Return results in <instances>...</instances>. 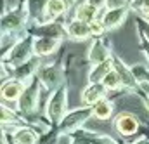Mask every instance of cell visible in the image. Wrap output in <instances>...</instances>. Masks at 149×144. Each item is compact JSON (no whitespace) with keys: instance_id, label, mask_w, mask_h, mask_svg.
Masks as SVG:
<instances>
[{"instance_id":"6da1fadb","label":"cell","mask_w":149,"mask_h":144,"mask_svg":"<svg viewBox=\"0 0 149 144\" xmlns=\"http://www.w3.org/2000/svg\"><path fill=\"white\" fill-rule=\"evenodd\" d=\"M42 94H43V87L38 78H35L31 83L26 85L21 99L17 101V111L21 116H24L26 122L38 116L40 106H42Z\"/></svg>"},{"instance_id":"7a4b0ae2","label":"cell","mask_w":149,"mask_h":144,"mask_svg":"<svg viewBox=\"0 0 149 144\" xmlns=\"http://www.w3.org/2000/svg\"><path fill=\"white\" fill-rule=\"evenodd\" d=\"M68 101H70V87L68 85H63L59 87L56 92H52L45 103V118L52 123V125H59L64 116L68 115Z\"/></svg>"},{"instance_id":"3957f363","label":"cell","mask_w":149,"mask_h":144,"mask_svg":"<svg viewBox=\"0 0 149 144\" xmlns=\"http://www.w3.org/2000/svg\"><path fill=\"white\" fill-rule=\"evenodd\" d=\"M33 43H35V36L28 35L23 36L5 56H2V64H5L7 68H10L12 71L19 66H23L24 63H28L30 59L35 57V50H33Z\"/></svg>"},{"instance_id":"277c9868","label":"cell","mask_w":149,"mask_h":144,"mask_svg":"<svg viewBox=\"0 0 149 144\" xmlns=\"http://www.w3.org/2000/svg\"><path fill=\"white\" fill-rule=\"evenodd\" d=\"M94 118V111L92 106H78L68 111V115L64 116V120L56 127L57 134H70L73 136L78 130H83L85 125Z\"/></svg>"},{"instance_id":"5b68a950","label":"cell","mask_w":149,"mask_h":144,"mask_svg":"<svg viewBox=\"0 0 149 144\" xmlns=\"http://www.w3.org/2000/svg\"><path fill=\"white\" fill-rule=\"evenodd\" d=\"M37 78L40 80L43 90H47L49 94H52V92H56L59 87L66 85V83H64L66 70H64L63 66H59V64H54V63H52V64H47V63H45V64L40 68Z\"/></svg>"},{"instance_id":"8992f818","label":"cell","mask_w":149,"mask_h":144,"mask_svg":"<svg viewBox=\"0 0 149 144\" xmlns=\"http://www.w3.org/2000/svg\"><path fill=\"white\" fill-rule=\"evenodd\" d=\"M141 129V118L130 111H121L113 118V130L121 136V139H130L134 137Z\"/></svg>"},{"instance_id":"52a82bcc","label":"cell","mask_w":149,"mask_h":144,"mask_svg":"<svg viewBox=\"0 0 149 144\" xmlns=\"http://www.w3.org/2000/svg\"><path fill=\"white\" fill-rule=\"evenodd\" d=\"M26 85L16 78H10L7 82L2 83V89H0V96H2V104L9 106V108L17 109V101L21 99L23 92H24Z\"/></svg>"},{"instance_id":"ba28073f","label":"cell","mask_w":149,"mask_h":144,"mask_svg":"<svg viewBox=\"0 0 149 144\" xmlns=\"http://www.w3.org/2000/svg\"><path fill=\"white\" fill-rule=\"evenodd\" d=\"M30 35L35 38H64L68 36L66 33V24H61L57 21L52 23H35L28 30Z\"/></svg>"},{"instance_id":"9c48e42d","label":"cell","mask_w":149,"mask_h":144,"mask_svg":"<svg viewBox=\"0 0 149 144\" xmlns=\"http://www.w3.org/2000/svg\"><path fill=\"white\" fill-rule=\"evenodd\" d=\"M71 9L68 0H45L43 2V10L37 23H52L57 21L61 16H64Z\"/></svg>"},{"instance_id":"30bf717a","label":"cell","mask_w":149,"mask_h":144,"mask_svg":"<svg viewBox=\"0 0 149 144\" xmlns=\"http://www.w3.org/2000/svg\"><path fill=\"white\" fill-rule=\"evenodd\" d=\"M45 64V61L42 59V57H33V59H30L28 63H24L23 66H19V68H16L14 71H12V78H16V80H19V82H23L24 85H28V83H31L35 78H37L38 71H40V68Z\"/></svg>"},{"instance_id":"8fae6325","label":"cell","mask_w":149,"mask_h":144,"mask_svg":"<svg viewBox=\"0 0 149 144\" xmlns=\"http://www.w3.org/2000/svg\"><path fill=\"white\" fill-rule=\"evenodd\" d=\"M128 12H130L128 7L104 9V10H102V16H101V21H102L106 31H114V30H118V28L128 19Z\"/></svg>"},{"instance_id":"7c38bea8","label":"cell","mask_w":149,"mask_h":144,"mask_svg":"<svg viewBox=\"0 0 149 144\" xmlns=\"http://www.w3.org/2000/svg\"><path fill=\"white\" fill-rule=\"evenodd\" d=\"M114 57L111 52V49L108 47V43L99 36V38H94V42L90 43L88 50H87V61L90 66L94 64H99V63H104L108 59Z\"/></svg>"},{"instance_id":"4fadbf2b","label":"cell","mask_w":149,"mask_h":144,"mask_svg":"<svg viewBox=\"0 0 149 144\" xmlns=\"http://www.w3.org/2000/svg\"><path fill=\"white\" fill-rule=\"evenodd\" d=\"M114 70L121 76L123 90H127V92H137L139 90V82H137V76H135L134 70L128 64H125L123 59H120L118 56H114Z\"/></svg>"},{"instance_id":"5bb4252c","label":"cell","mask_w":149,"mask_h":144,"mask_svg":"<svg viewBox=\"0 0 149 144\" xmlns=\"http://www.w3.org/2000/svg\"><path fill=\"white\" fill-rule=\"evenodd\" d=\"M108 94L109 92L102 83H88L87 87H83V90L80 94V103H81V106H94L101 99L108 97Z\"/></svg>"},{"instance_id":"9a60e30c","label":"cell","mask_w":149,"mask_h":144,"mask_svg":"<svg viewBox=\"0 0 149 144\" xmlns=\"http://www.w3.org/2000/svg\"><path fill=\"white\" fill-rule=\"evenodd\" d=\"M66 24V33L68 36L74 40V42H87L92 36V30H90V23L80 21V19H70L64 23Z\"/></svg>"},{"instance_id":"2e32d148","label":"cell","mask_w":149,"mask_h":144,"mask_svg":"<svg viewBox=\"0 0 149 144\" xmlns=\"http://www.w3.org/2000/svg\"><path fill=\"white\" fill-rule=\"evenodd\" d=\"M61 43H63V38H35V43H33L35 56L42 59L50 57L59 50Z\"/></svg>"},{"instance_id":"e0dca14e","label":"cell","mask_w":149,"mask_h":144,"mask_svg":"<svg viewBox=\"0 0 149 144\" xmlns=\"http://www.w3.org/2000/svg\"><path fill=\"white\" fill-rule=\"evenodd\" d=\"M101 16H102V9L88 3L87 0L78 3L74 7V12H73L74 19H80V21H85V23H94V21L101 19Z\"/></svg>"},{"instance_id":"ac0fdd59","label":"cell","mask_w":149,"mask_h":144,"mask_svg":"<svg viewBox=\"0 0 149 144\" xmlns=\"http://www.w3.org/2000/svg\"><path fill=\"white\" fill-rule=\"evenodd\" d=\"M114 70V57L104 61V63H99V64H94L88 68V75H87V82L88 83H101L109 73Z\"/></svg>"},{"instance_id":"d6986e66","label":"cell","mask_w":149,"mask_h":144,"mask_svg":"<svg viewBox=\"0 0 149 144\" xmlns=\"http://www.w3.org/2000/svg\"><path fill=\"white\" fill-rule=\"evenodd\" d=\"M10 143L12 144H38L40 143V134L37 130H33L28 125L17 127L12 134H10Z\"/></svg>"},{"instance_id":"ffe728a7","label":"cell","mask_w":149,"mask_h":144,"mask_svg":"<svg viewBox=\"0 0 149 144\" xmlns=\"http://www.w3.org/2000/svg\"><path fill=\"white\" fill-rule=\"evenodd\" d=\"M114 108H116L114 101L109 99V97H104V99H101L99 103H95V104L92 106L94 118H95V120H101V122H108V120L113 118Z\"/></svg>"},{"instance_id":"44dd1931","label":"cell","mask_w":149,"mask_h":144,"mask_svg":"<svg viewBox=\"0 0 149 144\" xmlns=\"http://www.w3.org/2000/svg\"><path fill=\"white\" fill-rule=\"evenodd\" d=\"M26 125L24 116L19 115V111L2 104V127H23Z\"/></svg>"},{"instance_id":"7402d4cb","label":"cell","mask_w":149,"mask_h":144,"mask_svg":"<svg viewBox=\"0 0 149 144\" xmlns=\"http://www.w3.org/2000/svg\"><path fill=\"white\" fill-rule=\"evenodd\" d=\"M106 89H108V92H120V90H123V82H121V76L118 75L116 70H113L102 82H101Z\"/></svg>"},{"instance_id":"603a6c76","label":"cell","mask_w":149,"mask_h":144,"mask_svg":"<svg viewBox=\"0 0 149 144\" xmlns=\"http://www.w3.org/2000/svg\"><path fill=\"white\" fill-rule=\"evenodd\" d=\"M128 9L139 16H144L149 12V0H130Z\"/></svg>"},{"instance_id":"cb8c5ba5","label":"cell","mask_w":149,"mask_h":144,"mask_svg":"<svg viewBox=\"0 0 149 144\" xmlns=\"http://www.w3.org/2000/svg\"><path fill=\"white\" fill-rule=\"evenodd\" d=\"M24 0H3L2 3V14H7V12H12L16 9H19L23 5Z\"/></svg>"},{"instance_id":"d4e9b609","label":"cell","mask_w":149,"mask_h":144,"mask_svg":"<svg viewBox=\"0 0 149 144\" xmlns=\"http://www.w3.org/2000/svg\"><path fill=\"white\" fill-rule=\"evenodd\" d=\"M132 70H134L135 76H137V82L142 80V78L149 80V68H146V66H134Z\"/></svg>"},{"instance_id":"484cf974","label":"cell","mask_w":149,"mask_h":144,"mask_svg":"<svg viewBox=\"0 0 149 144\" xmlns=\"http://www.w3.org/2000/svg\"><path fill=\"white\" fill-rule=\"evenodd\" d=\"M130 0H106V9H118V7H128Z\"/></svg>"},{"instance_id":"4316f807","label":"cell","mask_w":149,"mask_h":144,"mask_svg":"<svg viewBox=\"0 0 149 144\" xmlns=\"http://www.w3.org/2000/svg\"><path fill=\"white\" fill-rule=\"evenodd\" d=\"M141 49H142V54L146 56V59H148V64H149V42H148V40H144V38H142Z\"/></svg>"},{"instance_id":"83f0119b","label":"cell","mask_w":149,"mask_h":144,"mask_svg":"<svg viewBox=\"0 0 149 144\" xmlns=\"http://www.w3.org/2000/svg\"><path fill=\"white\" fill-rule=\"evenodd\" d=\"M88 3H92V5H95V7H99V9H106V0H87Z\"/></svg>"},{"instance_id":"f1b7e54d","label":"cell","mask_w":149,"mask_h":144,"mask_svg":"<svg viewBox=\"0 0 149 144\" xmlns=\"http://www.w3.org/2000/svg\"><path fill=\"white\" fill-rule=\"evenodd\" d=\"M142 35H144V40L149 42V24L148 23H144V26H142Z\"/></svg>"},{"instance_id":"f546056e","label":"cell","mask_w":149,"mask_h":144,"mask_svg":"<svg viewBox=\"0 0 149 144\" xmlns=\"http://www.w3.org/2000/svg\"><path fill=\"white\" fill-rule=\"evenodd\" d=\"M142 19H144V23H148V24H149V12H148V14H144V16H142Z\"/></svg>"},{"instance_id":"4dcf8cb0","label":"cell","mask_w":149,"mask_h":144,"mask_svg":"<svg viewBox=\"0 0 149 144\" xmlns=\"http://www.w3.org/2000/svg\"><path fill=\"white\" fill-rule=\"evenodd\" d=\"M68 2H70V5L73 7V5H74V3H76V2H78V0H68Z\"/></svg>"},{"instance_id":"1f68e13d","label":"cell","mask_w":149,"mask_h":144,"mask_svg":"<svg viewBox=\"0 0 149 144\" xmlns=\"http://www.w3.org/2000/svg\"><path fill=\"white\" fill-rule=\"evenodd\" d=\"M146 103H148V108H149V97H148V99H146Z\"/></svg>"}]
</instances>
